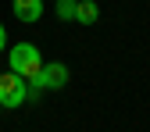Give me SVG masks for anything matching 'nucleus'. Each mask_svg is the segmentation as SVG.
<instances>
[{"label": "nucleus", "mask_w": 150, "mask_h": 132, "mask_svg": "<svg viewBox=\"0 0 150 132\" xmlns=\"http://www.w3.org/2000/svg\"><path fill=\"white\" fill-rule=\"evenodd\" d=\"M97 18H100L97 0H79V4H75V22H79V25H93Z\"/></svg>", "instance_id": "obj_5"}, {"label": "nucleus", "mask_w": 150, "mask_h": 132, "mask_svg": "<svg viewBox=\"0 0 150 132\" xmlns=\"http://www.w3.org/2000/svg\"><path fill=\"white\" fill-rule=\"evenodd\" d=\"M7 64H11L14 75H22V79L29 82V79H36V75H40V68H43V54H40V47H36V43H14L11 54H7Z\"/></svg>", "instance_id": "obj_1"}, {"label": "nucleus", "mask_w": 150, "mask_h": 132, "mask_svg": "<svg viewBox=\"0 0 150 132\" xmlns=\"http://www.w3.org/2000/svg\"><path fill=\"white\" fill-rule=\"evenodd\" d=\"M25 100H29L25 79L14 71H0V107H22Z\"/></svg>", "instance_id": "obj_3"}, {"label": "nucleus", "mask_w": 150, "mask_h": 132, "mask_svg": "<svg viewBox=\"0 0 150 132\" xmlns=\"http://www.w3.org/2000/svg\"><path fill=\"white\" fill-rule=\"evenodd\" d=\"M11 11H14V18L18 22H40L43 18V0H11Z\"/></svg>", "instance_id": "obj_4"}, {"label": "nucleus", "mask_w": 150, "mask_h": 132, "mask_svg": "<svg viewBox=\"0 0 150 132\" xmlns=\"http://www.w3.org/2000/svg\"><path fill=\"white\" fill-rule=\"evenodd\" d=\"M4 50H7V29L0 25V54H4Z\"/></svg>", "instance_id": "obj_7"}, {"label": "nucleus", "mask_w": 150, "mask_h": 132, "mask_svg": "<svg viewBox=\"0 0 150 132\" xmlns=\"http://www.w3.org/2000/svg\"><path fill=\"white\" fill-rule=\"evenodd\" d=\"M29 97H36V93H43V89H64L68 86V64H61V61H50V64H43L40 68V75L36 79H29Z\"/></svg>", "instance_id": "obj_2"}, {"label": "nucleus", "mask_w": 150, "mask_h": 132, "mask_svg": "<svg viewBox=\"0 0 150 132\" xmlns=\"http://www.w3.org/2000/svg\"><path fill=\"white\" fill-rule=\"evenodd\" d=\"M57 18H75V4L71 0H61L57 4Z\"/></svg>", "instance_id": "obj_6"}]
</instances>
